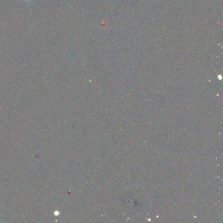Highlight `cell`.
Masks as SVG:
<instances>
[]
</instances>
